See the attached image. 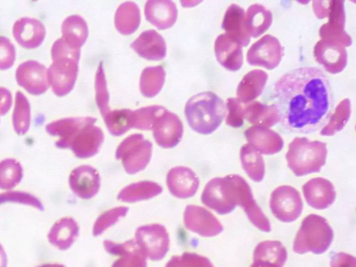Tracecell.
I'll return each instance as SVG.
<instances>
[{"label": "cell", "mask_w": 356, "mask_h": 267, "mask_svg": "<svg viewBox=\"0 0 356 267\" xmlns=\"http://www.w3.org/2000/svg\"><path fill=\"white\" fill-rule=\"evenodd\" d=\"M314 56L327 72L333 74L341 72L348 63V53L344 46L323 40L316 43Z\"/></svg>", "instance_id": "cell-14"}, {"label": "cell", "mask_w": 356, "mask_h": 267, "mask_svg": "<svg viewBox=\"0 0 356 267\" xmlns=\"http://www.w3.org/2000/svg\"><path fill=\"white\" fill-rule=\"evenodd\" d=\"M95 89L96 103L102 116L104 117L110 111V108L108 106L109 95L102 62L99 63L96 72Z\"/></svg>", "instance_id": "cell-41"}, {"label": "cell", "mask_w": 356, "mask_h": 267, "mask_svg": "<svg viewBox=\"0 0 356 267\" xmlns=\"http://www.w3.org/2000/svg\"><path fill=\"white\" fill-rule=\"evenodd\" d=\"M250 267H280V266H277L270 264V263L254 261Z\"/></svg>", "instance_id": "cell-49"}, {"label": "cell", "mask_w": 356, "mask_h": 267, "mask_svg": "<svg viewBox=\"0 0 356 267\" xmlns=\"http://www.w3.org/2000/svg\"><path fill=\"white\" fill-rule=\"evenodd\" d=\"M334 238L333 230L321 216L309 214L302 221L293 243L294 252L302 254H323L330 248Z\"/></svg>", "instance_id": "cell-6"}, {"label": "cell", "mask_w": 356, "mask_h": 267, "mask_svg": "<svg viewBox=\"0 0 356 267\" xmlns=\"http://www.w3.org/2000/svg\"><path fill=\"white\" fill-rule=\"evenodd\" d=\"M214 52L218 62L229 71H237L243 65L242 47L226 33H222L216 38Z\"/></svg>", "instance_id": "cell-20"}, {"label": "cell", "mask_w": 356, "mask_h": 267, "mask_svg": "<svg viewBox=\"0 0 356 267\" xmlns=\"http://www.w3.org/2000/svg\"><path fill=\"white\" fill-rule=\"evenodd\" d=\"M135 241L147 258L153 261L161 260L169 250L168 233L163 225L157 223L138 227Z\"/></svg>", "instance_id": "cell-9"}, {"label": "cell", "mask_w": 356, "mask_h": 267, "mask_svg": "<svg viewBox=\"0 0 356 267\" xmlns=\"http://www.w3.org/2000/svg\"><path fill=\"white\" fill-rule=\"evenodd\" d=\"M330 267H356V259L347 253H335L331 257Z\"/></svg>", "instance_id": "cell-46"}, {"label": "cell", "mask_w": 356, "mask_h": 267, "mask_svg": "<svg viewBox=\"0 0 356 267\" xmlns=\"http://www.w3.org/2000/svg\"><path fill=\"white\" fill-rule=\"evenodd\" d=\"M327 154L325 143L296 137L289 145L286 159L294 175L301 177L320 172L325 163Z\"/></svg>", "instance_id": "cell-5"}, {"label": "cell", "mask_w": 356, "mask_h": 267, "mask_svg": "<svg viewBox=\"0 0 356 267\" xmlns=\"http://www.w3.org/2000/svg\"><path fill=\"white\" fill-rule=\"evenodd\" d=\"M283 55L284 47L280 40L266 34L251 45L246 54V60L250 65L272 70L280 65Z\"/></svg>", "instance_id": "cell-10"}, {"label": "cell", "mask_w": 356, "mask_h": 267, "mask_svg": "<svg viewBox=\"0 0 356 267\" xmlns=\"http://www.w3.org/2000/svg\"><path fill=\"white\" fill-rule=\"evenodd\" d=\"M129 211L127 207H117L106 211L95 220L92 229V235L98 236L120 219L124 217Z\"/></svg>", "instance_id": "cell-40"}, {"label": "cell", "mask_w": 356, "mask_h": 267, "mask_svg": "<svg viewBox=\"0 0 356 267\" xmlns=\"http://www.w3.org/2000/svg\"><path fill=\"white\" fill-rule=\"evenodd\" d=\"M165 267H214L210 260L194 252H184L171 257Z\"/></svg>", "instance_id": "cell-42"}, {"label": "cell", "mask_w": 356, "mask_h": 267, "mask_svg": "<svg viewBox=\"0 0 356 267\" xmlns=\"http://www.w3.org/2000/svg\"><path fill=\"white\" fill-rule=\"evenodd\" d=\"M243 118L250 123L264 127H271L280 121L278 112L274 104L266 105L257 101L243 104Z\"/></svg>", "instance_id": "cell-27"}, {"label": "cell", "mask_w": 356, "mask_h": 267, "mask_svg": "<svg viewBox=\"0 0 356 267\" xmlns=\"http://www.w3.org/2000/svg\"><path fill=\"white\" fill-rule=\"evenodd\" d=\"M184 113L193 130L208 135L215 131L222 122L226 115V104L213 92L204 91L188 100Z\"/></svg>", "instance_id": "cell-3"}, {"label": "cell", "mask_w": 356, "mask_h": 267, "mask_svg": "<svg viewBox=\"0 0 356 267\" xmlns=\"http://www.w3.org/2000/svg\"><path fill=\"white\" fill-rule=\"evenodd\" d=\"M165 110L160 105H150L132 111V128L140 130L152 129L156 118Z\"/></svg>", "instance_id": "cell-39"}, {"label": "cell", "mask_w": 356, "mask_h": 267, "mask_svg": "<svg viewBox=\"0 0 356 267\" xmlns=\"http://www.w3.org/2000/svg\"><path fill=\"white\" fill-rule=\"evenodd\" d=\"M350 113V99H343L337 106L334 114L330 116L328 124L321 129L320 134L330 136L341 131L349 120Z\"/></svg>", "instance_id": "cell-38"}, {"label": "cell", "mask_w": 356, "mask_h": 267, "mask_svg": "<svg viewBox=\"0 0 356 267\" xmlns=\"http://www.w3.org/2000/svg\"><path fill=\"white\" fill-rule=\"evenodd\" d=\"M69 185L76 196L83 200H89L99 190L100 176L92 166L79 165L72 170L69 177Z\"/></svg>", "instance_id": "cell-15"}, {"label": "cell", "mask_w": 356, "mask_h": 267, "mask_svg": "<svg viewBox=\"0 0 356 267\" xmlns=\"http://www.w3.org/2000/svg\"><path fill=\"white\" fill-rule=\"evenodd\" d=\"M12 104V95L6 88L0 87V115H5Z\"/></svg>", "instance_id": "cell-47"}, {"label": "cell", "mask_w": 356, "mask_h": 267, "mask_svg": "<svg viewBox=\"0 0 356 267\" xmlns=\"http://www.w3.org/2000/svg\"><path fill=\"white\" fill-rule=\"evenodd\" d=\"M15 48L12 42L5 36H0V70L11 67L15 60Z\"/></svg>", "instance_id": "cell-45"}, {"label": "cell", "mask_w": 356, "mask_h": 267, "mask_svg": "<svg viewBox=\"0 0 356 267\" xmlns=\"http://www.w3.org/2000/svg\"><path fill=\"white\" fill-rule=\"evenodd\" d=\"M37 267H65L63 264H46Z\"/></svg>", "instance_id": "cell-50"}, {"label": "cell", "mask_w": 356, "mask_h": 267, "mask_svg": "<svg viewBox=\"0 0 356 267\" xmlns=\"http://www.w3.org/2000/svg\"><path fill=\"white\" fill-rule=\"evenodd\" d=\"M307 203L316 209H325L331 206L336 198L332 183L323 177L313 178L302 187Z\"/></svg>", "instance_id": "cell-18"}, {"label": "cell", "mask_w": 356, "mask_h": 267, "mask_svg": "<svg viewBox=\"0 0 356 267\" xmlns=\"http://www.w3.org/2000/svg\"><path fill=\"white\" fill-rule=\"evenodd\" d=\"M62 38L68 44L79 48L84 44L88 35L85 19L77 15L68 16L61 25Z\"/></svg>", "instance_id": "cell-31"}, {"label": "cell", "mask_w": 356, "mask_h": 267, "mask_svg": "<svg viewBox=\"0 0 356 267\" xmlns=\"http://www.w3.org/2000/svg\"><path fill=\"white\" fill-rule=\"evenodd\" d=\"M268 78V74L262 70L248 72L237 86L236 99L243 104L253 101L261 94Z\"/></svg>", "instance_id": "cell-26"}, {"label": "cell", "mask_w": 356, "mask_h": 267, "mask_svg": "<svg viewBox=\"0 0 356 267\" xmlns=\"http://www.w3.org/2000/svg\"><path fill=\"white\" fill-rule=\"evenodd\" d=\"M132 110L116 109L108 111L103 118L110 134L120 136L132 128Z\"/></svg>", "instance_id": "cell-36"}, {"label": "cell", "mask_w": 356, "mask_h": 267, "mask_svg": "<svg viewBox=\"0 0 356 267\" xmlns=\"http://www.w3.org/2000/svg\"><path fill=\"white\" fill-rule=\"evenodd\" d=\"M165 77V72L161 65L145 67L141 74L139 88L141 94L145 97H155L162 89Z\"/></svg>", "instance_id": "cell-34"}, {"label": "cell", "mask_w": 356, "mask_h": 267, "mask_svg": "<svg viewBox=\"0 0 356 267\" xmlns=\"http://www.w3.org/2000/svg\"><path fill=\"white\" fill-rule=\"evenodd\" d=\"M23 177L21 164L15 159L8 158L0 161V188H15Z\"/></svg>", "instance_id": "cell-37"}, {"label": "cell", "mask_w": 356, "mask_h": 267, "mask_svg": "<svg viewBox=\"0 0 356 267\" xmlns=\"http://www.w3.org/2000/svg\"><path fill=\"white\" fill-rule=\"evenodd\" d=\"M144 13L146 19L160 30L172 27L177 18V8L172 1H147Z\"/></svg>", "instance_id": "cell-24"}, {"label": "cell", "mask_w": 356, "mask_h": 267, "mask_svg": "<svg viewBox=\"0 0 356 267\" xmlns=\"http://www.w3.org/2000/svg\"><path fill=\"white\" fill-rule=\"evenodd\" d=\"M270 208L272 213L283 222H292L302 213L303 202L298 191L291 186H280L270 195Z\"/></svg>", "instance_id": "cell-8"}, {"label": "cell", "mask_w": 356, "mask_h": 267, "mask_svg": "<svg viewBox=\"0 0 356 267\" xmlns=\"http://www.w3.org/2000/svg\"><path fill=\"white\" fill-rule=\"evenodd\" d=\"M166 183L172 195L185 199L193 197L196 193L200 180L195 172L191 168L177 166L168 171Z\"/></svg>", "instance_id": "cell-17"}, {"label": "cell", "mask_w": 356, "mask_h": 267, "mask_svg": "<svg viewBox=\"0 0 356 267\" xmlns=\"http://www.w3.org/2000/svg\"><path fill=\"white\" fill-rule=\"evenodd\" d=\"M140 57L149 60H160L166 56V43L161 35L153 29L142 32L131 44Z\"/></svg>", "instance_id": "cell-21"}, {"label": "cell", "mask_w": 356, "mask_h": 267, "mask_svg": "<svg viewBox=\"0 0 356 267\" xmlns=\"http://www.w3.org/2000/svg\"><path fill=\"white\" fill-rule=\"evenodd\" d=\"M184 223L188 230L204 237L215 236L223 230L222 224L211 212L197 205L186 206Z\"/></svg>", "instance_id": "cell-12"}, {"label": "cell", "mask_w": 356, "mask_h": 267, "mask_svg": "<svg viewBox=\"0 0 356 267\" xmlns=\"http://www.w3.org/2000/svg\"><path fill=\"white\" fill-rule=\"evenodd\" d=\"M104 247L108 253L119 257L111 267H147V257L134 239L122 243L106 240Z\"/></svg>", "instance_id": "cell-16"}, {"label": "cell", "mask_w": 356, "mask_h": 267, "mask_svg": "<svg viewBox=\"0 0 356 267\" xmlns=\"http://www.w3.org/2000/svg\"><path fill=\"white\" fill-rule=\"evenodd\" d=\"M152 130L157 145L169 149L175 147L181 141L184 126L176 114L165 110L154 120Z\"/></svg>", "instance_id": "cell-11"}, {"label": "cell", "mask_w": 356, "mask_h": 267, "mask_svg": "<svg viewBox=\"0 0 356 267\" xmlns=\"http://www.w3.org/2000/svg\"><path fill=\"white\" fill-rule=\"evenodd\" d=\"M152 153V144L143 135L134 134L124 139L115 152V158L120 160L125 172L134 175L144 170Z\"/></svg>", "instance_id": "cell-7"}, {"label": "cell", "mask_w": 356, "mask_h": 267, "mask_svg": "<svg viewBox=\"0 0 356 267\" xmlns=\"http://www.w3.org/2000/svg\"><path fill=\"white\" fill-rule=\"evenodd\" d=\"M227 35L238 42L241 46L247 47L251 36L245 26V10L236 3H231L226 9L221 24Z\"/></svg>", "instance_id": "cell-23"}, {"label": "cell", "mask_w": 356, "mask_h": 267, "mask_svg": "<svg viewBox=\"0 0 356 267\" xmlns=\"http://www.w3.org/2000/svg\"><path fill=\"white\" fill-rule=\"evenodd\" d=\"M114 23L116 29L122 35L134 33L140 24V11L133 1L120 4L115 14Z\"/></svg>", "instance_id": "cell-29"}, {"label": "cell", "mask_w": 356, "mask_h": 267, "mask_svg": "<svg viewBox=\"0 0 356 267\" xmlns=\"http://www.w3.org/2000/svg\"><path fill=\"white\" fill-rule=\"evenodd\" d=\"M162 187L152 181H140L123 188L117 196L119 201L132 203L151 199L161 193Z\"/></svg>", "instance_id": "cell-30"}, {"label": "cell", "mask_w": 356, "mask_h": 267, "mask_svg": "<svg viewBox=\"0 0 356 267\" xmlns=\"http://www.w3.org/2000/svg\"><path fill=\"white\" fill-rule=\"evenodd\" d=\"M243 104L235 97H230L227 99L226 108L228 112L225 119L227 125L238 128L243 124Z\"/></svg>", "instance_id": "cell-44"}, {"label": "cell", "mask_w": 356, "mask_h": 267, "mask_svg": "<svg viewBox=\"0 0 356 267\" xmlns=\"http://www.w3.org/2000/svg\"><path fill=\"white\" fill-rule=\"evenodd\" d=\"M6 202H15L29 205L39 211H43L42 202L34 195L22 191H8L0 193V204Z\"/></svg>", "instance_id": "cell-43"}, {"label": "cell", "mask_w": 356, "mask_h": 267, "mask_svg": "<svg viewBox=\"0 0 356 267\" xmlns=\"http://www.w3.org/2000/svg\"><path fill=\"white\" fill-rule=\"evenodd\" d=\"M31 124V106L26 96L17 91L15 94V107L13 113V124L15 131L24 135Z\"/></svg>", "instance_id": "cell-35"}, {"label": "cell", "mask_w": 356, "mask_h": 267, "mask_svg": "<svg viewBox=\"0 0 356 267\" xmlns=\"http://www.w3.org/2000/svg\"><path fill=\"white\" fill-rule=\"evenodd\" d=\"M287 259V251L278 241H264L254 248L253 261H263L282 267Z\"/></svg>", "instance_id": "cell-33"}, {"label": "cell", "mask_w": 356, "mask_h": 267, "mask_svg": "<svg viewBox=\"0 0 356 267\" xmlns=\"http://www.w3.org/2000/svg\"><path fill=\"white\" fill-rule=\"evenodd\" d=\"M240 159L243 170L255 182L263 180L265 163L261 154L250 144L243 145L240 151Z\"/></svg>", "instance_id": "cell-32"}, {"label": "cell", "mask_w": 356, "mask_h": 267, "mask_svg": "<svg viewBox=\"0 0 356 267\" xmlns=\"http://www.w3.org/2000/svg\"><path fill=\"white\" fill-rule=\"evenodd\" d=\"M0 267H7V256L2 245L0 244Z\"/></svg>", "instance_id": "cell-48"}, {"label": "cell", "mask_w": 356, "mask_h": 267, "mask_svg": "<svg viewBox=\"0 0 356 267\" xmlns=\"http://www.w3.org/2000/svg\"><path fill=\"white\" fill-rule=\"evenodd\" d=\"M273 22L271 11L261 3L250 5L245 13V26L250 35L257 38L264 33Z\"/></svg>", "instance_id": "cell-28"}, {"label": "cell", "mask_w": 356, "mask_h": 267, "mask_svg": "<svg viewBox=\"0 0 356 267\" xmlns=\"http://www.w3.org/2000/svg\"><path fill=\"white\" fill-rule=\"evenodd\" d=\"M51 56L53 62L47 70L49 86L56 95L63 97L68 94L75 84L80 49L69 45L60 38L54 42Z\"/></svg>", "instance_id": "cell-4"}, {"label": "cell", "mask_w": 356, "mask_h": 267, "mask_svg": "<svg viewBox=\"0 0 356 267\" xmlns=\"http://www.w3.org/2000/svg\"><path fill=\"white\" fill-rule=\"evenodd\" d=\"M97 119L90 117H70L47 124L46 131L59 138L55 145L61 149L70 148L80 159L95 156L99 152L104 135L97 126Z\"/></svg>", "instance_id": "cell-2"}, {"label": "cell", "mask_w": 356, "mask_h": 267, "mask_svg": "<svg viewBox=\"0 0 356 267\" xmlns=\"http://www.w3.org/2000/svg\"><path fill=\"white\" fill-rule=\"evenodd\" d=\"M245 138L259 153L272 155L280 152L284 145L282 137L275 131L254 125L245 131Z\"/></svg>", "instance_id": "cell-22"}, {"label": "cell", "mask_w": 356, "mask_h": 267, "mask_svg": "<svg viewBox=\"0 0 356 267\" xmlns=\"http://www.w3.org/2000/svg\"><path fill=\"white\" fill-rule=\"evenodd\" d=\"M45 33L46 29L42 22L33 17H21L13 27V35L16 42L26 49L39 47L44 39Z\"/></svg>", "instance_id": "cell-19"}, {"label": "cell", "mask_w": 356, "mask_h": 267, "mask_svg": "<svg viewBox=\"0 0 356 267\" xmlns=\"http://www.w3.org/2000/svg\"><path fill=\"white\" fill-rule=\"evenodd\" d=\"M15 77L18 85L32 95H41L49 87L47 69L36 60H29L19 65Z\"/></svg>", "instance_id": "cell-13"}, {"label": "cell", "mask_w": 356, "mask_h": 267, "mask_svg": "<svg viewBox=\"0 0 356 267\" xmlns=\"http://www.w3.org/2000/svg\"><path fill=\"white\" fill-rule=\"evenodd\" d=\"M273 98L281 124L289 131L309 133L328 122L334 105L325 74L315 67L291 70L273 85Z\"/></svg>", "instance_id": "cell-1"}, {"label": "cell", "mask_w": 356, "mask_h": 267, "mask_svg": "<svg viewBox=\"0 0 356 267\" xmlns=\"http://www.w3.org/2000/svg\"><path fill=\"white\" fill-rule=\"evenodd\" d=\"M79 232V227L76 222L72 218L65 217L53 225L47 238L53 246L60 250H66L76 241Z\"/></svg>", "instance_id": "cell-25"}]
</instances>
